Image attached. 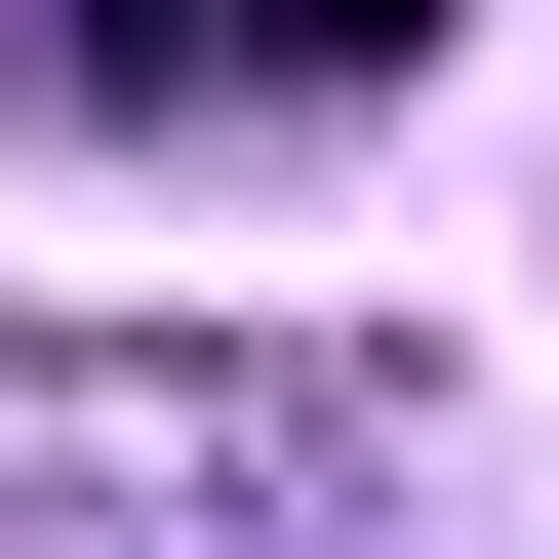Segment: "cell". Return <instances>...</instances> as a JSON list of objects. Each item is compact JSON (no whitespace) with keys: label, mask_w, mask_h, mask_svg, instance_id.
Wrapping results in <instances>:
<instances>
[{"label":"cell","mask_w":559,"mask_h":559,"mask_svg":"<svg viewBox=\"0 0 559 559\" xmlns=\"http://www.w3.org/2000/svg\"><path fill=\"white\" fill-rule=\"evenodd\" d=\"M440 400L400 360H280V320H0V520H320L400 479Z\"/></svg>","instance_id":"obj_1"},{"label":"cell","mask_w":559,"mask_h":559,"mask_svg":"<svg viewBox=\"0 0 559 559\" xmlns=\"http://www.w3.org/2000/svg\"><path fill=\"white\" fill-rule=\"evenodd\" d=\"M440 0H0V81H120V120H240V81H400Z\"/></svg>","instance_id":"obj_2"}]
</instances>
